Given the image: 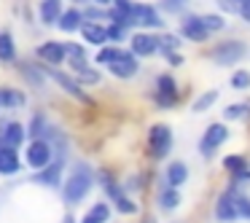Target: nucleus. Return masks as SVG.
Segmentation results:
<instances>
[{"mask_svg":"<svg viewBox=\"0 0 250 223\" xmlns=\"http://www.w3.org/2000/svg\"><path fill=\"white\" fill-rule=\"evenodd\" d=\"M180 35L188 38V41H194V43H205V41L210 38L207 27L202 24V17H196V14H191V17L183 19V24H180Z\"/></svg>","mask_w":250,"mask_h":223,"instance_id":"6e6552de","label":"nucleus"},{"mask_svg":"<svg viewBox=\"0 0 250 223\" xmlns=\"http://www.w3.org/2000/svg\"><path fill=\"white\" fill-rule=\"evenodd\" d=\"M62 223H76V221H73V215H67V218H65V221H62Z\"/></svg>","mask_w":250,"mask_h":223,"instance_id":"4c0bfd02","label":"nucleus"},{"mask_svg":"<svg viewBox=\"0 0 250 223\" xmlns=\"http://www.w3.org/2000/svg\"><path fill=\"white\" fill-rule=\"evenodd\" d=\"M231 86L239 89V92L250 89V73H248V70H237V73L231 76Z\"/></svg>","mask_w":250,"mask_h":223,"instance_id":"c85d7f7f","label":"nucleus"},{"mask_svg":"<svg viewBox=\"0 0 250 223\" xmlns=\"http://www.w3.org/2000/svg\"><path fill=\"white\" fill-rule=\"evenodd\" d=\"M218 100V92H207V94H202L199 100L194 102V110H205V108H210L212 102Z\"/></svg>","mask_w":250,"mask_h":223,"instance_id":"7c9ffc66","label":"nucleus"},{"mask_svg":"<svg viewBox=\"0 0 250 223\" xmlns=\"http://www.w3.org/2000/svg\"><path fill=\"white\" fill-rule=\"evenodd\" d=\"M242 57H245L242 41H223L221 46L212 49V60H215L218 65H234V62H239Z\"/></svg>","mask_w":250,"mask_h":223,"instance_id":"39448f33","label":"nucleus"},{"mask_svg":"<svg viewBox=\"0 0 250 223\" xmlns=\"http://www.w3.org/2000/svg\"><path fill=\"white\" fill-rule=\"evenodd\" d=\"M113 22L121 24V27H129V24H135V6H132L129 0H116Z\"/></svg>","mask_w":250,"mask_h":223,"instance_id":"a211bd4d","label":"nucleus"},{"mask_svg":"<svg viewBox=\"0 0 250 223\" xmlns=\"http://www.w3.org/2000/svg\"><path fill=\"white\" fill-rule=\"evenodd\" d=\"M223 167H226L229 172H234L237 178H245V175H250L248 169H245L248 164H245L242 156H226V159H223Z\"/></svg>","mask_w":250,"mask_h":223,"instance_id":"a878e982","label":"nucleus"},{"mask_svg":"<svg viewBox=\"0 0 250 223\" xmlns=\"http://www.w3.org/2000/svg\"><path fill=\"white\" fill-rule=\"evenodd\" d=\"M202 24L207 27V33H212V30H223V19L218 17V14H207V17H202Z\"/></svg>","mask_w":250,"mask_h":223,"instance_id":"c756f323","label":"nucleus"},{"mask_svg":"<svg viewBox=\"0 0 250 223\" xmlns=\"http://www.w3.org/2000/svg\"><path fill=\"white\" fill-rule=\"evenodd\" d=\"M38 60H43L46 65H60V62H65V60H67L65 43H57V41L41 43V46H38Z\"/></svg>","mask_w":250,"mask_h":223,"instance_id":"1a4fd4ad","label":"nucleus"},{"mask_svg":"<svg viewBox=\"0 0 250 223\" xmlns=\"http://www.w3.org/2000/svg\"><path fill=\"white\" fill-rule=\"evenodd\" d=\"M83 27V14L78 11V8H70V11L62 14L60 19V30H65V33H73V30Z\"/></svg>","mask_w":250,"mask_h":223,"instance_id":"412c9836","label":"nucleus"},{"mask_svg":"<svg viewBox=\"0 0 250 223\" xmlns=\"http://www.w3.org/2000/svg\"><path fill=\"white\" fill-rule=\"evenodd\" d=\"M110 73H113L116 78H132V76L137 73V60H135V54L124 51V54H121V60L110 65Z\"/></svg>","mask_w":250,"mask_h":223,"instance_id":"ddd939ff","label":"nucleus"},{"mask_svg":"<svg viewBox=\"0 0 250 223\" xmlns=\"http://www.w3.org/2000/svg\"><path fill=\"white\" fill-rule=\"evenodd\" d=\"M81 35H83V41L92 43V46H105L108 43V27H103V24H97V22H83Z\"/></svg>","mask_w":250,"mask_h":223,"instance_id":"f8f14e48","label":"nucleus"},{"mask_svg":"<svg viewBox=\"0 0 250 223\" xmlns=\"http://www.w3.org/2000/svg\"><path fill=\"white\" fill-rule=\"evenodd\" d=\"M121 54H124V51L121 49H116V46H103V49L97 51V62L100 65H113V62H119L121 60Z\"/></svg>","mask_w":250,"mask_h":223,"instance_id":"393cba45","label":"nucleus"},{"mask_svg":"<svg viewBox=\"0 0 250 223\" xmlns=\"http://www.w3.org/2000/svg\"><path fill=\"white\" fill-rule=\"evenodd\" d=\"M76 76L81 83H100L103 81V76L97 70H92V67H81V70H76Z\"/></svg>","mask_w":250,"mask_h":223,"instance_id":"cd10ccee","label":"nucleus"},{"mask_svg":"<svg viewBox=\"0 0 250 223\" xmlns=\"http://www.w3.org/2000/svg\"><path fill=\"white\" fill-rule=\"evenodd\" d=\"M24 142V126L19 124V121H8L6 126H3V145L6 148H17Z\"/></svg>","mask_w":250,"mask_h":223,"instance_id":"f3484780","label":"nucleus"},{"mask_svg":"<svg viewBox=\"0 0 250 223\" xmlns=\"http://www.w3.org/2000/svg\"><path fill=\"white\" fill-rule=\"evenodd\" d=\"M172 148V129L167 124H153L148 132V153L153 159H164Z\"/></svg>","mask_w":250,"mask_h":223,"instance_id":"f03ea898","label":"nucleus"},{"mask_svg":"<svg viewBox=\"0 0 250 223\" xmlns=\"http://www.w3.org/2000/svg\"><path fill=\"white\" fill-rule=\"evenodd\" d=\"M239 17H242L245 22H250V0H245V3H239Z\"/></svg>","mask_w":250,"mask_h":223,"instance_id":"c9c22d12","label":"nucleus"},{"mask_svg":"<svg viewBox=\"0 0 250 223\" xmlns=\"http://www.w3.org/2000/svg\"><path fill=\"white\" fill-rule=\"evenodd\" d=\"M116 204H119V210H121V212H126V215L137 210V207H135V202H129L126 196H119V199H116Z\"/></svg>","mask_w":250,"mask_h":223,"instance_id":"72a5a7b5","label":"nucleus"},{"mask_svg":"<svg viewBox=\"0 0 250 223\" xmlns=\"http://www.w3.org/2000/svg\"><path fill=\"white\" fill-rule=\"evenodd\" d=\"M60 175H62V164H49L46 169H41L38 175H35V180H41V183H49V185H57L60 183Z\"/></svg>","mask_w":250,"mask_h":223,"instance_id":"b1692460","label":"nucleus"},{"mask_svg":"<svg viewBox=\"0 0 250 223\" xmlns=\"http://www.w3.org/2000/svg\"><path fill=\"white\" fill-rule=\"evenodd\" d=\"M110 218V207L105 204V202H97V204H92L86 210V215L81 218V223H108Z\"/></svg>","mask_w":250,"mask_h":223,"instance_id":"6ab92c4d","label":"nucleus"},{"mask_svg":"<svg viewBox=\"0 0 250 223\" xmlns=\"http://www.w3.org/2000/svg\"><path fill=\"white\" fill-rule=\"evenodd\" d=\"M0 60L3 62L17 60V46H14V38L8 33H0Z\"/></svg>","mask_w":250,"mask_h":223,"instance_id":"5701e85b","label":"nucleus"},{"mask_svg":"<svg viewBox=\"0 0 250 223\" xmlns=\"http://www.w3.org/2000/svg\"><path fill=\"white\" fill-rule=\"evenodd\" d=\"M156 102H159V108H172L178 102V86H175L172 76L156 78Z\"/></svg>","mask_w":250,"mask_h":223,"instance_id":"423d86ee","label":"nucleus"},{"mask_svg":"<svg viewBox=\"0 0 250 223\" xmlns=\"http://www.w3.org/2000/svg\"><path fill=\"white\" fill-rule=\"evenodd\" d=\"M186 178H188V169H186L183 162H172L167 167V185L169 188H178L180 183H186Z\"/></svg>","mask_w":250,"mask_h":223,"instance_id":"aec40b11","label":"nucleus"},{"mask_svg":"<svg viewBox=\"0 0 250 223\" xmlns=\"http://www.w3.org/2000/svg\"><path fill=\"white\" fill-rule=\"evenodd\" d=\"M22 169V162L17 156V148H0V175H17Z\"/></svg>","mask_w":250,"mask_h":223,"instance_id":"4468645a","label":"nucleus"},{"mask_svg":"<svg viewBox=\"0 0 250 223\" xmlns=\"http://www.w3.org/2000/svg\"><path fill=\"white\" fill-rule=\"evenodd\" d=\"M175 3H183V0H175Z\"/></svg>","mask_w":250,"mask_h":223,"instance_id":"ea45409f","label":"nucleus"},{"mask_svg":"<svg viewBox=\"0 0 250 223\" xmlns=\"http://www.w3.org/2000/svg\"><path fill=\"white\" fill-rule=\"evenodd\" d=\"M248 108H250V102H245V105H237V108H226V119H237V116H242Z\"/></svg>","mask_w":250,"mask_h":223,"instance_id":"f704fd0d","label":"nucleus"},{"mask_svg":"<svg viewBox=\"0 0 250 223\" xmlns=\"http://www.w3.org/2000/svg\"><path fill=\"white\" fill-rule=\"evenodd\" d=\"M175 49H178V38H175V35H164L162 38V51L164 54H175Z\"/></svg>","mask_w":250,"mask_h":223,"instance_id":"473e14b6","label":"nucleus"},{"mask_svg":"<svg viewBox=\"0 0 250 223\" xmlns=\"http://www.w3.org/2000/svg\"><path fill=\"white\" fill-rule=\"evenodd\" d=\"M92 191V169L86 164L73 169V175L65 183V202L67 204H78V202L86 199V194Z\"/></svg>","mask_w":250,"mask_h":223,"instance_id":"f257e3e1","label":"nucleus"},{"mask_svg":"<svg viewBox=\"0 0 250 223\" xmlns=\"http://www.w3.org/2000/svg\"><path fill=\"white\" fill-rule=\"evenodd\" d=\"M178 202H180V196H178V191L175 188H162V194H159V204H162V210H175L178 207Z\"/></svg>","mask_w":250,"mask_h":223,"instance_id":"bb28decb","label":"nucleus"},{"mask_svg":"<svg viewBox=\"0 0 250 223\" xmlns=\"http://www.w3.org/2000/svg\"><path fill=\"white\" fill-rule=\"evenodd\" d=\"M215 218L221 223H229V221H237L239 218V210H237V196L234 194H223L221 199H218V204H215Z\"/></svg>","mask_w":250,"mask_h":223,"instance_id":"9d476101","label":"nucleus"},{"mask_svg":"<svg viewBox=\"0 0 250 223\" xmlns=\"http://www.w3.org/2000/svg\"><path fill=\"white\" fill-rule=\"evenodd\" d=\"M180 62H183V57H180V54H169V65H180Z\"/></svg>","mask_w":250,"mask_h":223,"instance_id":"e433bc0d","label":"nucleus"},{"mask_svg":"<svg viewBox=\"0 0 250 223\" xmlns=\"http://www.w3.org/2000/svg\"><path fill=\"white\" fill-rule=\"evenodd\" d=\"M62 0H41V22L43 24H60L62 19Z\"/></svg>","mask_w":250,"mask_h":223,"instance_id":"2eb2a0df","label":"nucleus"},{"mask_svg":"<svg viewBox=\"0 0 250 223\" xmlns=\"http://www.w3.org/2000/svg\"><path fill=\"white\" fill-rule=\"evenodd\" d=\"M24 105V94L19 89H0V108H19Z\"/></svg>","mask_w":250,"mask_h":223,"instance_id":"4be33fe9","label":"nucleus"},{"mask_svg":"<svg viewBox=\"0 0 250 223\" xmlns=\"http://www.w3.org/2000/svg\"><path fill=\"white\" fill-rule=\"evenodd\" d=\"M135 24H143V27H162V17L153 6H135Z\"/></svg>","mask_w":250,"mask_h":223,"instance_id":"dca6fc26","label":"nucleus"},{"mask_svg":"<svg viewBox=\"0 0 250 223\" xmlns=\"http://www.w3.org/2000/svg\"><path fill=\"white\" fill-rule=\"evenodd\" d=\"M94 3H103V6H108V3H110V0H94Z\"/></svg>","mask_w":250,"mask_h":223,"instance_id":"58836bf2","label":"nucleus"},{"mask_svg":"<svg viewBox=\"0 0 250 223\" xmlns=\"http://www.w3.org/2000/svg\"><path fill=\"white\" fill-rule=\"evenodd\" d=\"M162 49V38L151 33H137L132 35V54L135 57H151Z\"/></svg>","mask_w":250,"mask_h":223,"instance_id":"0eeeda50","label":"nucleus"},{"mask_svg":"<svg viewBox=\"0 0 250 223\" xmlns=\"http://www.w3.org/2000/svg\"><path fill=\"white\" fill-rule=\"evenodd\" d=\"M124 35H126V27H121V24H110L108 27V41H113V43L124 41Z\"/></svg>","mask_w":250,"mask_h":223,"instance_id":"2f4dec72","label":"nucleus"},{"mask_svg":"<svg viewBox=\"0 0 250 223\" xmlns=\"http://www.w3.org/2000/svg\"><path fill=\"white\" fill-rule=\"evenodd\" d=\"M226 137H229V129L223 124H210L205 129V135H202V140H199V153L202 156H212Z\"/></svg>","mask_w":250,"mask_h":223,"instance_id":"20e7f679","label":"nucleus"},{"mask_svg":"<svg viewBox=\"0 0 250 223\" xmlns=\"http://www.w3.org/2000/svg\"><path fill=\"white\" fill-rule=\"evenodd\" d=\"M24 162H27V167L35 169V172L46 169V167H49V162H51V145H49L46 140H33V142L27 145Z\"/></svg>","mask_w":250,"mask_h":223,"instance_id":"7ed1b4c3","label":"nucleus"},{"mask_svg":"<svg viewBox=\"0 0 250 223\" xmlns=\"http://www.w3.org/2000/svg\"><path fill=\"white\" fill-rule=\"evenodd\" d=\"M51 78H54V81L60 83V86L65 89L67 94H73V97H76V100H81V102H89V105L94 102V100H92V97H89V94H86V92H83V89H81V83H76V81H73L70 76H65V73H57V70H54V73H51Z\"/></svg>","mask_w":250,"mask_h":223,"instance_id":"9b49d317","label":"nucleus"}]
</instances>
